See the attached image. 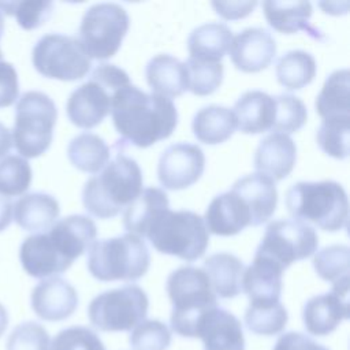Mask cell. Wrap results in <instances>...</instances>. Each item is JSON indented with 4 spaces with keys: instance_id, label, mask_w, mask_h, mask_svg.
I'll list each match as a JSON object with an SVG mask.
<instances>
[{
    "instance_id": "4dcf8cb0",
    "label": "cell",
    "mask_w": 350,
    "mask_h": 350,
    "mask_svg": "<svg viewBox=\"0 0 350 350\" xmlns=\"http://www.w3.org/2000/svg\"><path fill=\"white\" fill-rule=\"evenodd\" d=\"M194 137L206 145L221 144L228 139L237 129L232 111L223 105L211 104L198 109L191 120Z\"/></svg>"
},
{
    "instance_id": "603a6c76",
    "label": "cell",
    "mask_w": 350,
    "mask_h": 350,
    "mask_svg": "<svg viewBox=\"0 0 350 350\" xmlns=\"http://www.w3.org/2000/svg\"><path fill=\"white\" fill-rule=\"evenodd\" d=\"M246 204L252 216V226L265 223L278 205L275 182L268 176L254 172L237 179L231 187Z\"/></svg>"
},
{
    "instance_id": "83f0119b",
    "label": "cell",
    "mask_w": 350,
    "mask_h": 350,
    "mask_svg": "<svg viewBox=\"0 0 350 350\" xmlns=\"http://www.w3.org/2000/svg\"><path fill=\"white\" fill-rule=\"evenodd\" d=\"M145 75L156 94L176 97L187 90L186 66L171 55L160 53L153 56L145 67Z\"/></svg>"
},
{
    "instance_id": "bcb514c9",
    "label": "cell",
    "mask_w": 350,
    "mask_h": 350,
    "mask_svg": "<svg viewBox=\"0 0 350 350\" xmlns=\"http://www.w3.org/2000/svg\"><path fill=\"white\" fill-rule=\"evenodd\" d=\"M273 350H328L301 332H286L279 336Z\"/></svg>"
},
{
    "instance_id": "4316f807",
    "label": "cell",
    "mask_w": 350,
    "mask_h": 350,
    "mask_svg": "<svg viewBox=\"0 0 350 350\" xmlns=\"http://www.w3.org/2000/svg\"><path fill=\"white\" fill-rule=\"evenodd\" d=\"M170 209L168 196L159 187L142 189L138 197L130 202L123 212V226L127 232L145 237L152 223Z\"/></svg>"
},
{
    "instance_id": "277c9868",
    "label": "cell",
    "mask_w": 350,
    "mask_h": 350,
    "mask_svg": "<svg viewBox=\"0 0 350 350\" xmlns=\"http://www.w3.org/2000/svg\"><path fill=\"white\" fill-rule=\"evenodd\" d=\"M167 294L172 304L171 328L185 338H196L200 317L217 306L208 275L202 268L183 265L167 279Z\"/></svg>"
},
{
    "instance_id": "f1b7e54d",
    "label": "cell",
    "mask_w": 350,
    "mask_h": 350,
    "mask_svg": "<svg viewBox=\"0 0 350 350\" xmlns=\"http://www.w3.org/2000/svg\"><path fill=\"white\" fill-rule=\"evenodd\" d=\"M202 269L208 275L215 295L234 298L242 293L243 262L231 253H215L205 258Z\"/></svg>"
},
{
    "instance_id": "44dd1931",
    "label": "cell",
    "mask_w": 350,
    "mask_h": 350,
    "mask_svg": "<svg viewBox=\"0 0 350 350\" xmlns=\"http://www.w3.org/2000/svg\"><path fill=\"white\" fill-rule=\"evenodd\" d=\"M56 250L70 262H74L97 235L94 221L85 215H70L53 223L45 231Z\"/></svg>"
},
{
    "instance_id": "5b68a950",
    "label": "cell",
    "mask_w": 350,
    "mask_h": 350,
    "mask_svg": "<svg viewBox=\"0 0 350 350\" xmlns=\"http://www.w3.org/2000/svg\"><path fill=\"white\" fill-rule=\"evenodd\" d=\"M88 269L101 282L138 280L150 264L149 249L142 238L126 232L100 239L88 247Z\"/></svg>"
},
{
    "instance_id": "f6af8a7d",
    "label": "cell",
    "mask_w": 350,
    "mask_h": 350,
    "mask_svg": "<svg viewBox=\"0 0 350 350\" xmlns=\"http://www.w3.org/2000/svg\"><path fill=\"white\" fill-rule=\"evenodd\" d=\"M19 94V82L15 67L0 60V108L12 105Z\"/></svg>"
},
{
    "instance_id": "8d00e7d4",
    "label": "cell",
    "mask_w": 350,
    "mask_h": 350,
    "mask_svg": "<svg viewBox=\"0 0 350 350\" xmlns=\"http://www.w3.org/2000/svg\"><path fill=\"white\" fill-rule=\"evenodd\" d=\"M350 116L325 118L321 120L316 141L323 152L335 159H346L349 154Z\"/></svg>"
},
{
    "instance_id": "8992f818",
    "label": "cell",
    "mask_w": 350,
    "mask_h": 350,
    "mask_svg": "<svg viewBox=\"0 0 350 350\" xmlns=\"http://www.w3.org/2000/svg\"><path fill=\"white\" fill-rule=\"evenodd\" d=\"M129 74L111 63L98 64L89 81L68 96L66 111L70 122L81 129H93L111 112L113 93L129 85Z\"/></svg>"
},
{
    "instance_id": "ac0fdd59",
    "label": "cell",
    "mask_w": 350,
    "mask_h": 350,
    "mask_svg": "<svg viewBox=\"0 0 350 350\" xmlns=\"http://www.w3.org/2000/svg\"><path fill=\"white\" fill-rule=\"evenodd\" d=\"M297 160V146L294 141L283 133L265 135L254 152L253 164L258 174L269 179L282 180L294 168Z\"/></svg>"
},
{
    "instance_id": "30bf717a",
    "label": "cell",
    "mask_w": 350,
    "mask_h": 350,
    "mask_svg": "<svg viewBox=\"0 0 350 350\" xmlns=\"http://www.w3.org/2000/svg\"><path fill=\"white\" fill-rule=\"evenodd\" d=\"M149 299L137 284L107 290L94 297L88 308V316L96 328L107 332L130 331L145 320Z\"/></svg>"
},
{
    "instance_id": "9a60e30c",
    "label": "cell",
    "mask_w": 350,
    "mask_h": 350,
    "mask_svg": "<svg viewBox=\"0 0 350 350\" xmlns=\"http://www.w3.org/2000/svg\"><path fill=\"white\" fill-rule=\"evenodd\" d=\"M30 305L34 313L45 321L68 319L78 306L77 290L59 276L42 279L31 291Z\"/></svg>"
},
{
    "instance_id": "d6a6232c",
    "label": "cell",
    "mask_w": 350,
    "mask_h": 350,
    "mask_svg": "<svg viewBox=\"0 0 350 350\" xmlns=\"http://www.w3.org/2000/svg\"><path fill=\"white\" fill-rule=\"evenodd\" d=\"M111 156L105 141L94 133H81L67 146V157L71 164L83 171L96 174L104 168Z\"/></svg>"
},
{
    "instance_id": "f5cc1de1",
    "label": "cell",
    "mask_w": 350,
    "mask_h": 350,
    "mask_svg": "<svg viewBox=\"0 0 350 350\" xmlns=\"http://www.w3.org/2000/svg\"><path fill=\"white\" fill-rule=\"evenodd\" d=\"M0 60H3V53H1V49H0Z\"/></svg>"
},
{
    "instance_id": "9c48e42d",
    "label": "cell",
    "mask_w": 350,
    "mask_h": 350,
    "mask_svg": "<svg viewBox=\"0 0 350 350\" xmlns=\"http://www.w3.org/2000/svg\"><path fill=\"white\" fill-rule=\"evenodd\" d=\"M129 25V14L122 5L97 3L85 11L78 30V40L90 59L105 60L119 51Z\"/></svg>"
},
{
    "instance_id": "8fae6325",
    "label": "cell",
    "mask_w": 350,
    "mask_h": 350,
    "mask_svg": "<svg viewBox=\"0 0 350 350\" xmlns=\"http://www.w3.org/2000/svg\"><path fill=\"white\" fill-rule=\"evenodd\" d=\"M34 68L44 77L77 81L90 70V57L77 37L51 33L42 36L31 52Z\"/></svg>"
},
{
    "instance_id": "d590c367",
    "label": "cell",
    "mask_w": 350,
    "mask_h": 350,
    "mask_svg": "<svg viewBox=\"0 0 350 350\" xmlns=\"http://www.w3.org/2000/svg\"><path fill=\"white\" fill-rule=\"evenodd\" d=\"M288 320L286 308L280 302L249 304L245 312V324L256 335L272 336L280 334Z\"/></svg>"
},
{
    "instance_id": "1f68e13d",
    "label": "cell",
    "mask_w": 350,
    "mask_h": 350,
    "mask_svg": "<svg viewBox=\"0 0 350 350\" xmlns=\"http://www.w3.org/2000/svg\"><path fill=\"white\" fill-rule=\"evenodd\" d=\"M349 70H335L331 72L320 93L316 97V112L323 118L350 116V83Z\"/></svg>"
},
{
    "instance_id": "484cf974",
    "label": "cell",
    "mask_w": 350,
    "mask_h": 350,
    "mask_svg": "<svg viewBox=\"0 0 350 350\" xmlns=\"http://www.w3.org/2000/svg\"><path fill=\"white\" fill-rule=\"evenodd\" d=\"M59 212V202L53 196L36 191L23 194L14 204L12 219L21 228L38 234L53 226Z\"/></svg>"
},
{
    "instance_id": "3957f363",
    "label": "cell",
    "mask_w": 350,
    "mask_h": 350,
    "mask_svg": "<svg viewBox=\"0 0 350 350\" xmlns=\"http://www.w3.org/2000/svg\"><path fill=\"white\" fill-rule=\"evenodd\" d=\"M284 202L288 213L306 224L329 232L347 227V194L335 180L297 182L287 190Z\"/></svg>"
},
{
    "instance_id": "f35d334b",
    "label": "cell",
    "mask_w": 350,
    "mask_h": 350,
    "mask_svg": "<svg viewBox=\"0 0 350 350\" xmlns=\"http://www.w3.org/2000/svg\"><path fill=\"white\" fill-rule=\"evenodd\" d=\"M187 70V90L196 96L213 93L223 82L221 62H204L189 57L185 63Z\"/></svg>"
},
{
    "instance_id": "ab89813d",
    "label": "cell",
    "mask_w": 350,
    "mask_h": 350,
    "mask_svg": "<svg viewBox=\"0 0 350 350\" xmlns=\"http://www.w3.org/2000/svg\"><path fill=\"white\" fill-rule=\"evenodd\" d=\"M53 11L52 1L22 0V1H0V12L11 15L16 23L25 30H33L42 26Z\"/></svg>"
},
{
    "instance_id": "ffe728a7",
    "label": "cell",
    "mask_w": 350,
    "mask_h": 350,
    "mask_svg": "<svg viewBox=\"0 0 350 350\" xmlns=\"http://www.w3.org/2000/svg\"><path fill=\"white\" fill-rule=\"evenodd\" d=\"M19 260L25 272L37 279L52 278L72 265L56 250L46 232L27 237L21 245Z\"/></svg>"
},
{
    "instance_id": "2e32d148",
    "label": "cell",
    "mask_w": 350,
    "mask_h": 350,
    "mask_svg": "<svg viewBox=\"0 0 350 350\" xmlns=\"http://www.w3.org/2000/svg\"><path fill=\"white\" fill-rule=\"evenodd\" d=\"M196 338L202 339L204 350H245L241 321L220 306L212 308L200 317Z\"/></svg>"
},
{
    "instance_id": "74e56055",
    "label": "cell",
    "mask_w": 350,
    "mask_h": 350,
    "mask_svg": "<svg viewBox=\"0 0 350 350\" xmlns=\"http://www.w3.org/2000/svg\"><path fill=\"white\" fill-rule=\"evenodd\" d=\"M31 168L26 159L8 154L0 160V194L11 198L22 196L31 183Z\"/></svg>"
},
{
    "instance_id": "6da1fadb",
    "label": "cell",
    "mask_w": 350,
    "mask_h": 350,
    "mask_svg": "<svg viewBox=\"0 0 350 350\" xmlns=\"http://www.w3.org/2000/svg\"><path fill=\"white\" fill-rule=\"evenodd\" d=\"M111 115L122 144L148 148L168 138L178 124V109L171 98L126 85L112 96Z\"/></svg>"
},
{
    "instance_id": "ee69618b",
    "label": "cell",
    "mask_w": 350,
    "mask_h": 350,
    "mask_svg": "<svg viewBox=\"0 0 350 350\" xmlns=\"http://www.w3.org/2000/svg\"><path fill=\"white\" fill-rule=\"evenodd\" d=\"M49 350H105L98 335L88 327L74 325L62 329L52 339Z\"/></svg>"
},
{
    "instance_id": "f907efd6",
    "label": "cell",
    "mask_w": 350,
    "mask_h": 350,
    "mask_svg": "<svg viewBox=\"0 0 350 350\" xmlns=\"http://www.w3.org/2000/svg\"><path fill=\"white\" fill-rule=\"evenodd\" d=\"M8 325V313L7 309L3 306V304H0V336L5 332Z\"/></svg>"
},
{
    "instance_id": "7a4b0ae2",
    "label": "cell",
    "mask_w": 350,
    "mask_h": 350,
    "mask_svg": "<svg viewBox=\"0 0 350 350\" xmlns=\"http://www.w3.org/2000/svg\"><path fill=\"white\" fill-rule=\"evenodd\" d=\"M107 163L98 175L89 178L82 190L85 209L98 217L109 219L120 213L142 190V171L138 163L127 156L122 148Z\"/></svg>"
},
{
    "instance_id": "816d5d0a",
    "label": "cell",
    "mask_w": 350,
    "mask_h": 350,
    "mask_svg": "<svg viewBox=\"0 0 350 350\" xmlns=\"http://www.w3.org/2000/svg\"><path fill=\"white\" fill-rule=\"evenodd\" d=\"M3 30H4V16H3V14L0 12V38H1Z\"/></svg>"
},
{
    "instance_id": "d4e9b609",
    "label": "cell",
    "mask_w": 350,
    "mask_h": 350,
    "mask_svg": "<svg viewBox=\"0 0 350 350\" xmlns=\"http://www.w3.org/2000/svg\"><path fill=\"white\" fill-rule=\"evenodd\" d=\"M264 16L268 25L284 34H293L297 31H306L310 37L321 40L320 30L310 25L312 4L309 1H272L262 3Z\"/></svg>"
},
{
    "instance_id": "836d02e7",
    "label": "cell",
    "mask_w": 350,
    "mask_h": 350,
    "mask_svg": "<svg viewBox=\"0 0 350 350\" xmlns=\"http://www.w3.org/2000/svg\"><path fill=\"white\" fill-rule=\"evenodd\" d=\"M275 72L282 86L288 90H298L313 81L316 75V60L306 51H287L278 59Z\"/></svg>"
},
{
    "instance_id": "c3c4849f",
    "label": "cell",
    "mask_w": 350,
    "mask_h": 350,
    "mask_svg": "<svg viewBox=\"0 0 350 350\" xmlns=\"http://www.w3.org/2000/svg\"><path fill=\"white\" fill-rule=\"evenodd\" d=\"M12 211L14 204L11 202V198L0 194V232L4 231L12 221Z\"/></svg>"
},
{
    "instance_id": "b9f144b4",
    "label": "cell",
    "mask_w": 350,
    "mask_h": 350,
    "mask_svg": "<svg viewBox=\"0 0 350 350\" xmlns=\"http://www.w3.org/2000/svg\"><path fill=\"white\" fill-rule=\"evenodd\" d=\"M133 350H167L171 343V332L160 320H144L130 334Z\"/></svg>"
},
{
    "instance_id": "4fadbf2b",
    "label": "cell",
    "mask_w": 350,
    "mask_h": 350,
    "mask_svg": "<svg viewBox=\"0 0 350 350\" xmlns=\"http://www.w3.org/2000/svg\"><path fill=\"white\" fill-rule=\"evenodd\" d=\"M205 168L202 149L190 142H176L165 148L159 159L157 176L168 190H182L196 183Z\"/></svg>"
},
{
    "instance_id": "52a82bcc",
    "label": "cell",
    "mask_w": 350,
    "mask_h": 350,
    "mask_svg": "<svg viewBox=\"0 0 350 350\" xmlns=\"http://www.w3.org/2000/svg\"><path fill=\"white\" fill-rule=\"evenodd\" d=\"M57 109L53 100L38 90L23 93L15 108L11 131L12 146L23 159H34L46 152L53 138Z\"/></svg>"
},
{
    "instance_id": "7dc6e473",
    "label": "cell",
    "mask_w": 350,
    "mask_h": 350,
    "mask_svg": "<svg viewBox=\"0 0 350 350\" xmlns=\"http://www.w3.org/2000/svg\"><path fill=\"white\" fill-rule=\"evenodd\" d=\"M257 1H213L212 7L216 14L224 19H239L249 15Z\"/></svg>"
},
{
    "instance_id": "681fc988",
    "label": "cell",
    "mask_w": 350,
    "mask_h": 350,
    "mask_svg": "<svg viewBox=\"0 0 350 350\" xmlns=\"http://www.w3.org/2000/svg\"><path fill=\"white\" fill-rule=\"evenodd\" d=\"M11 148H12L11 131L4 124L0 123V159L5 157Z\"/></svg>"
},
{
    "instance_id": "7c38bea8",
    "label": "cell",
    "mask_w": 350,
    "mask_h": 350,
    "mask_svg": "<svg viewBox=\"0 0 350 350\" xmlns=\"http://www.w3.org/2000/svg\"><path fill=\"white\" fill-rule=\"evenodd\" d=\"M319 246V237L310 224L297 219L269 223L254 254L271 258L284 271L294 261L308 258Z\"/></svg>"
},
{
    "instance_id": "cb8c5ba5",
    "label": "cell",
    "mask_w": 350,
    "mask_h": 350,
    "mask_svg": "<svg viewBox=\"0 0 350 350\" xmlns=\"http://www.w3.org/2000/svg\"><path fill=\"white\" fill-rule=\"evenodd\" d=\"M231 111L237 127L245 134H258L273 127L275 98L262 90L245 92L235 101Z\"/></svg>"
},
{
    "instance_id": "ba28073f",
    "label": "cell",
    "mask_w": 350,
    "mask_h": 350,
    "mask_svg": "<svg viewBox=\"0 0 350 350\" xmlns=\"http://www.w3.org/2000/svg\"><path fill=\"white\" fill-rule=\"evenodd\" d=\"M152 246L164 254L176 256L191 262L205 253L209 232L204 219L191 211H164L145 235Z\"/></svg>"
},
{
    "instance_id": "e575fe53",
    "label": "cell",
    "mask_w": 350,
    "mask_h": 350,
    "mask_svg": "<svg viewBox=\"0 0 350 350\" xmlns=\"http://www.w3.org/2000/svg\"><path fill=\"white\" fill-rule=\"evenodd\" d=\"M313 267L316 273L332 283V288L349 293L350 249L347 245H329L314 254Z\"/></svg>"
},
{
    "instance_id": "7402d4cb",
    "label": "cell",
    "mask_w": 350,
    "mask_h": 350,
    "mask_svg": "<svg viewBox=\"0 0 350 350\" xmlns=\"http://www.w3.org/2000/svg\"><path fill=\"white\" fill-rule=\"evenodd\" d=\"M283 269L268 257L254 254L252 264L245 268L242 275V291L250 304L279 302L282 293Z\"/></svg>"
},
{
    "instance_id": "60d3db41",
    "label": "cell",
    "mask_w": 350,
    "mask_h": 350,
    "mask_svg": "<svg viewBox=\"0 0 350 350\" xmlns=\"http://www.w3.org/2000/svg\"><path fill=\"white\" fill-rule=\"evenodd\" d=\"M275 98V122L272 130L290 134L299 130L308 118L304 101L293 94H278Z\"/></svg>"
},
{
    "instance_id": "d6986e66",
    "label": "cell",
    "mask_w": 350,
    "mask_h": 350,
    "mask_svg": "<svg viewBox=\"0 0 350 350\" xmlns=\"http://www.w3.org/2000/svg\"><path fill=\"white\" fill-rule=\"evenodd\" d=\"M208 232L230 237L252 226L250 211L243 200L232 190L216 196L202 217Z\"/></svg>"
},
{
    "instance_id": "5bb4252c",
    "label": "cell",
    "mask_w": 350,
    "mask_h": 350,
    "mask_svg": "<svg viewBox=\"0 0 350 350\" xmlns=\"http://www.w3.org/2000/svg\"><path fill=\"white\" fill-rule=\"evenodd\" d=\"M232 64L243 72H257L267 68L276 55L272 34L262 27H247L238 33L228 48Z\"/></svg>"
},
{
    "instance_id": "e0dca14e",
    "label": "cell",
    "mask_w": 350,
    "mask_h": 350,
    "mask_svg": "<svg viewBox=\"0 0 350 350\" xmlns=\"http://www.w3.org/2000/svg\"><path fill=\"white\" fill-rule=\"evenodd\" d=\"M349 317L347 293L331 288L329 293L309 298L302 309V320L306 331L316 336H324Z\"/></svg>"
},
{
    "instance_id": "7bdbcfd3",
    "label": "cell",
    "mask_w": 350,
    "mask_h": 350,
    "mask_svg": "<svg viewBox=\"0 0 350 350\" xmlns=\"http://www.w3.org/2000/svg\"><path fill=\"white\" fill-rule=\"evenodd\" d=\"M51 339L46 329L36 321L18 324L7 338L5 350H49Z\"/></svg>"
},
{
    "instance_id": "f546056e",
    "label": "cell",
    "mask_w": 350,
    "mask_h": 350,
    "mask_svg": "<svg viewBox=\"0 0 350 350\" xmlns=\"http://www.w3.org/2000/svg\"><path fill=\"white\" fill-rule=\"evenodd\" d=\"M232 41L231 29L219 22H208L191 30L187 38L190 57L204 62H220Z\"/></svg>"
}]
</instances>
